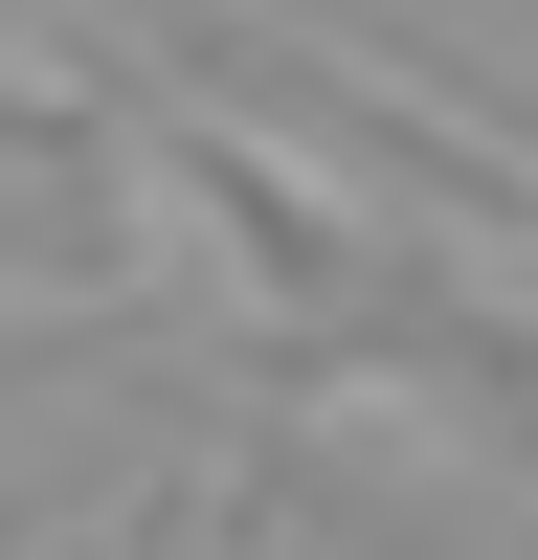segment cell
<instances>
[{
	"label": "cell",
	"instance_id": "obj_1",
	"mask_svg": "<svg viewBox=\"0 0 538 560\" xmlns=\"http://www.w3.org/2000/svg\"><path fill=\"white\" fill-rule=\"evenodd\" d=\"M113 179H134V292H202V314H269V247L224 224V179H202V135H157V113H113Z\"/></svg>",
	"mask_w": 538,
	"mask_h": 560
},
{
	"label": "cell",
	"instance_id": "obj_2",
	"mask_svg": "<svg viewBox=\"0 0 538 560\" xmlns=\"http://www.w3.org/2000/svg\"><path fill=\"white\" fill-rule=\"evenodd\" d=\"M45 314H90V292H68V269H0V337H45Z\"/></svg>",
	"mask_w": 538,
	"mask_h": 560
}]
</instances>
